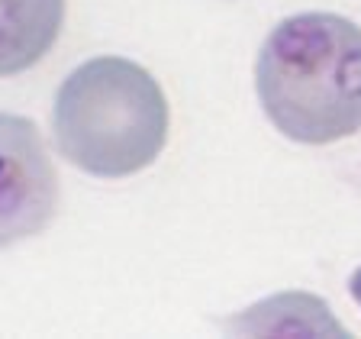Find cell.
I'll use <instances>...</instances> for the list:
<instances>
[{"mask_svg": "<svg viewBox=\"0 0 361 339\" xmlns=\"http://www.w3.org/2000/svg\"><path fill=\"white\" fill-rule=\"evenodd\" d=\"M65 26V0H0V78L39 65Z\"/></svg>", "mask_w": 361, "mask_h": 339, "instance_id": "4", "label": "cell"}, {"mask_svg": "<svg viewBox=\"0 0 361 339\" xmlns=\"http://www.w3.org/2000/svg\"><path fill=\"white\" fill-rule=\"evenodd\" d=\"M165 90L142 65L116 55L90 59L61 81L52 126L59 152L97 178L149 168L168 143Z\"/></svg>", "mask_w": 361, "mask_h": 339, "instance_id": "2", "label": "cell"}, {"mask_svg": "<svg viewBox=\"0 0 361 339\" xmlns=\"http://www.w3.org/2000/svg\"><path fill=\"white\" fill-rule=\"evenodd\" d=\"M268 120L297 143L326 145L361 129V26L297 13L268 32L255 61Z\"/></svg>", "mask_w": 361, "mask_h": 339, "instance_id": "1", "label": "cell"}, {"mask_svg": "<svg viewBox=\"0 0 361 339\" xmlns=\"http://www.w3.org/2000/svg\"><path fill=\"white\" fill-rule=\"evenodd\" d=\"M59 174L30 117L0 113V249L39 236L59 213Z\"/></svg>", "mask_w": 361, "mask_h": 339, "instance_id": "3", "label": "cell"}]
</instances>
